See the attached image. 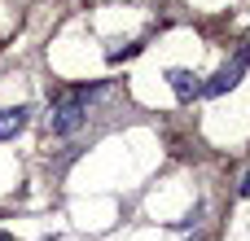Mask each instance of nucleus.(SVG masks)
Listing matches in <instances>:
<instances>
[{"label": "nucleus", "instance_id": "obj_1", "mask_svg": "<svg viewBox=\"0 0 250 241\" xmlns=\"http://www.w3.org/2000/svg\"><path fill=\"white\" fill-rule=\"evenodd\" d=\"M83 119H88V105H83L79 97H70V101L53 105V114H48V132H53V136H70V132L83 127Z\"/></svg>", "mask_w": 250, "mask_h": 241}, {"label": "nucleus", "instance_id": "obj_2", "mask_svg": "<svg viewBox=\"0 0 250 241\" xmlns=\"http://www.w3.org/2000/svg\"><path fill=\"white\" fill-rule=\"evenodd\" d=\"M242 75H246V66H242V61H229V66H220V70L211 75V83H202V92H207V97H224V92H233V88L242 83Z\"/></svg>", "mask_w": 250, "mask_h": 241}, {"label": "nucleus", "instance_id": "obj_3", "mask_svg": "<svg viewBox=\"0 0 250 241\" xmlns=\"http://www.w3.org/2000/svg\"><path fill=\"white\" fill-rule=\"evenodd\" d=\"M167 83H171V92H176L180 101H189V97H198V92H202L198 75H193V70H180V66H176V70H167Z\"/></svg>", "mask_w": 250, "mask_h": 241}, {"label": "nucleus", "instance_id": "obj_4", "mask_svg": "<svg viewBox=\"0 0 250 241\" xmlns=\"http://www.w3.org/2000/svg\"><path fill=\"white\" fill-rule=\"evenodd\" d=\"M26 119H31L26 105H9V110H0V141H13V136L26 127Z\"/></svg>", "mask_w": 250, "mask_h": 241}, {"label": "nucleus", "instance_id": "obj_5", "mask_svg": "<svg viewBox=\"0 0 250 241\" xmlns=\"http://www.w3.org/2000/svg\"><path fill=\"white\" fill-rule=\"evenodd\" d=\"M237 193H242V198H250V176L242 180V189H237Z\"/></svg>", "mask_w": 250, "mask_h": 241}, {"label": "nucleus", "instance_id": "obj_6", "mask_svg": "<svg viewBox=\"0 0 250 241\" xmlns=\"http://www.w3.org/2000/svg\"><path fill=\"white\" fill-rule=\"evenodd\" d=\"M0 241H18V237H13V233H0Z\"/></svg>", "mask_w": 250, "mask_h": 241}]
</instances>
